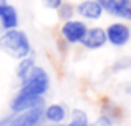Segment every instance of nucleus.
Listing matches in <instances>:
<instances>
[{
	"instance_id": "1",
	"label": "nucleus",
	"mask_w": 131,
	"mask_h": 126,
	"mask_svg": "<svg viewBox=\"0 0 131 126\" xmlns=\"http://www.w3.org/2000/svg\"><path fill=\"white\" fill-rule=\"evenodd\" d=\"M0 50L13 58H25L30 53V42L28 37L23 32L10 28L0 37Z\"/></svg>"
},
{
	"instance_id": "2",
	"label": "nucleus",
	"mask_w": 131,
	"mask_h": 126,
	"mask_svg": "<svg viewBox=\"0 0 131 126\" xmlns=\"http://www.w3.org/2000/svg\"><path fill=\"white\" fill-rule=\"evenodd\" d=\"M47 90H48V75L45 73L43 68L33 66L30 73L27 75L23 86L18 93L27 95V96H42Z\"/></svg>"
},
{
	"instance_id": "3",
	"label": "nucleus",
	"mask_w": 131,
	"mask_h": 126,
	"mask_svg": "<svg viewBox=\"0 0 131 126\" xmlns=\"http://www.w3.org/2000/svg\"><path fill=\"white\" fill-rule=\"evenodd\" d=\"M131 32L125 23H113L106 30V40L115 47H123L129 42Z\"/></svg>"
},
{
	"instance_id": "4",
	"label": "nucleus",
	"mask_w": 131,
	"mask_h": 126,
	"mask_svg": "<svg viewBox=\"0 0 131 126\" xmlns=\"http://www.w3.org/2000/svg\"><path fill=\"white\" fill-rule=\"evenodd\" d=\"M86 25L83 22H78V20H68L67 23L61 28V33H63L65 40L68 43H80L83 40L85 33H86Z\"/></svg>"
},
{
	"instance_id": "5",
	"label": "nucleus",
	"mask_w": 131,
	"mask_h": 126,
	"mask_svg": "<svg viewBox=\"0 0 131 126\" xmlns=\"http://www.w3.org/2000/svg\"><path fill=\"white\" fill-rule=\"evenodd\" d=\"M108 42L106 40V32L103 28H91L86 30L83 40L80 43H83V47H86L90 50H96V48H101L105 43Z\"/></svg>"
},
{
	"instance_id": "6",
	"label": "nucleus",
	"mask_w": 131,
	"mask_h": 126,
	"mask_svg": "<svg viewBox=\"0 0 131 126\" xmlns=\"http://www.w3.org/2000/svg\"><path fill=\"white\" fill-rule=\"evenodd\" d=\"M42 118V108L35 106L30 108V110H25L20 116H17L15 120L10 121L8 126H37Z\"/></svg>"
},
{
	"instance_id": "7",
	"label": "nucleus",
	"mask_w": 131,
	"mask_h": 126,
	"mask_svg": "<svg viewBox=\"0 0 131 126\" xmlns=\"http://www.w3.org/2000/svg\"><path fill=\"white\" fill-rule=\"evenodd\" d=\"M106 12L125 20H131V0H108Z\"/></svg>"
},
{
	"instance_id": "8",
	"label": "nucleus",
	"mask_w": 131,
	"mask_h": 126,
	"mask_svg": "<svg viewBox=\"0 0 131 126\" xmlns=\"http://www.w3.org/2000/svg\"><path fill=\"white\" fill-rule=\"evenodd\" d=\"M77 10L81 17L91 18V20L100 18L101 13H103V7L98 3V0H83V2L77 7Z\"/></svg>"
},
{
	"instance_id": "9",
	"label": "nucleus",
	"mask_w": 131,
	"mask_h": 126,
	"mask_svg": "<svg viewBox=\"0 0 131 126\" xmlns=\"http://www.w3.org/2000/svg\"><path fill=\"white\" fill-rule=\"evenodd\" d=\"M42 105V96H27V95L18 93L15 100L12 101V110L13 111H25L30 108H35Z\"/></svg>"
},
{
	"instance_id": "10",
	"label": "nucleus",
	"mask_w": 131,
	"mask_h": 126,
	"mask_svg": "<svg viewBox=\"0 0 131 126\" xmlns=\"http://www.w3.org/2000/svg\"><path fill=\"white\" fill-rule=\"evenodd\" d=\"M0 23L5 30L15 28L17 23H18V15H17V10L13 8L8 3H2L0 5Z\"/></svg>"
},
{
	"instance_id": "11",
	"label": "nucleus",
	"mask_w": 131,
	"mask_h": 126,
	"mask_svg": "<svg viewBox=\"0 0 131 126\" xmlns=\"http://www.w3.org/2000/svg\"><path fill=\"white\" fill-rule=\"evenodd\" d=\"M45 118L48 121H53V123H61L65 120V108L61 105H51L45 111Z\"/></svg>"
},
{
	"instance_id": "12",
	"label": "nucleus",
	"mask_w": 131,
	"mask_h": 126,
	"mask_svg": "<svg viewBox=\"0 0 131 126\" xmlns=\"http://www.w3.org/2000/svg\"><path fill=\"white\" fill-rule=\"evenodd\" d=\"M32 68H33V58H28V56L22 58V63H20L18 68H17V75H18V78L25 80L27 75L30 73V70H32Z\"/></svg>"
},
{
	"instance_id": "13",
	"label": "nucleus",
	"mask_w": 131,
	"mask_h": 126,
	"mask_svg": "<svg viewBox=\"0 0 131 126\" xmlns=\"http://www.w3.org/2000/svg\"><path fill=\"white\" fill-rule=\"evenodd\" d=\"M68 126H88V118L81 110H75L73 111V120Z\"/></svg>"
},
{
	"instance_id": "14",
	"label": "nucleus",
	"mask_w": 131,
	"mask_h": 126,
	"mask_svg": "<svg viewBox=\"0 0 131 126\" xmlns=\"http://www.w3.org/2000/svg\"><path fill=\"white\" fill-rule=\"evenodd\" d=\"M58 10H60V17H61V18H67L68 20L71 15H73V7L68 5V3H65V5L61 3V5L58 7Z\"/></svg>"
},
{
	"instance_id": "15",
	"label": "nucleus",
	"mask_w": 131,
	"mask_h": 126,
	"mask_svg": "<svg viewBox=\"0 0 131 126\" xmlns=\"http://www.w3.org/2000/svg\"><path fill=\"white\" fill-rule=\"evenodd\" d=\"M43 2H45V5L50 7V8H58V7L63 3V0H43Z\"/></svg>"
},
{
	"instance_id": "16",
	"label": "nucleus",
	"mask_w": 131,
	"mask_h": 126,
	"mask_svg": "<svg viewBox=\"0 0 131 126\" xmlns=\"http://www.w3.org/2000/svg\"><path fill=\"white\" fill-rule=\"evenodd\" d=\"M96 126H111V120L108 116H101L98 120V123H96Z\"/></svg>"
},
{
	"instance_id": "17",
	"label": "nucleus",
	"mask_w": 131,
	"mask_h": 126,
	"mask_svg": "<svg viewBox=\"0 0 131 126\" xmlns=\"http://www.w3.org/2000/svg\"><path fill=\"white\" fill-rule=\"evenodd\" d=\"M10 121H12V118H5V120H2L0 126H7V124H10Z\"/></svg>"
},
{
	"instance_id": "18",
	"label": "nucleus",
	"mask_w": 131,
	"mask_h": 126,
	"mask_svg": "<svg viewBox=\"0 0 131 126\" xmlns=\"http://www.w3.org/2000/svg\"><path fill=\"white\" fill-rule=\"evenodd\" d=\"M2 3H5V0H0V5H2Z\"/></svg>"
},
{
	"instance_id": "19",
	"label": "nucleus",
	"mask_w": 131,
	"mask_h": 126,
	"mask_svg": "<svg viewBox=\"0 0 131 126\" xmlns=\"http://www.w3.org/2000/svg\"><path fill=\"white\" fill-rule=\"evenodd\" d=\"M55 126H60V124H55Z\"/></svg>"
}]
</instances>
